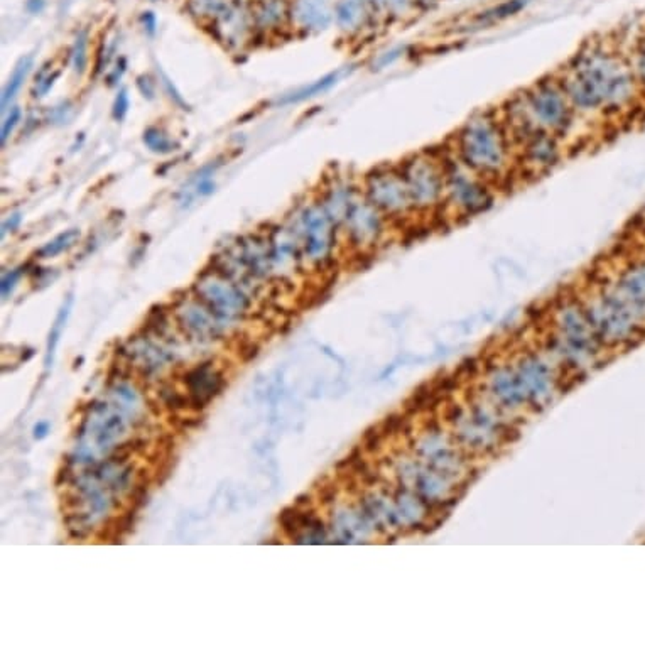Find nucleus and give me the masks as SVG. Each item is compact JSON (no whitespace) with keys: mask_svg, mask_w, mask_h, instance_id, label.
Returning <instances> with one entry per match:
<instances>
[{"mask_svg":"<svg viewBox=\"0 0 645 645\" xmlns=\"http://www.w3.org/2000/svg\"><path fill=\"white\" fill-rule=\"evenodd\" d=\"M118 377H122V365H120L118 357H115L109 365V370H106L105 389H110V387L115 384V380H117Z\"/></svg>","mask_w":645,"mask_h":645,"instance_id":"e433bc0d","label":"nucleus"},{"mask_svg":"<svg viewBox=\"0 0 645 645\" xmlns=\"http://www.w3.org/2000/svg\"><path fill=\"white\" fill-rule=\"evenodd\" d=\"M292 505L299 507V509H311V505H313V497H311L309 493H301V495H297L294 498V504Z\"/></svg>","mask_w":645,"mask_h":645,"instance_id":"a18cd8bd","label":"nucleus"},{"mask_svg":"<svg viewBox=\"0 0 645 645\" xmlns=\"http://www.w3.org/2000/svg\"><path fill=\"white\" fill-rule=\"evenodd\" d=\"M387 218L365 198L363 191L351 199L343 218L340 221V233L345 235L351 248L370 253L382 246L384 238L392 228Z\"/></svg>","mask_w":645,"mask_h":645,"instance_id":"6e6552de","label":"nucleus"},{"mask_svg":"<svg viewBox=\"0 0 645 645\" xmlns=\"http://www.w3.org/2000/svg\"><path fill=\"white\" fill-rule=\"evenodd\" d=\"M438 2L439 0H414V7L416 12H426L438 6Z\"/></svg>","mask_w":645,"mask_h":645,"instance_id":"c03bdc74","label":"nucleus"},{"mask_svg":"<svg viewBox=\"0 0 645 645\" xmlns=\"http://www.w3.org/2000/svg\"><path fill=\"white\" fill-rule=\"evenodd\" d=\"M514 144L532 132H549L568 140L576 131L578 117L558 73L544 77L515 93L498 109Z\"/></svg>","mask_w":645,"mask_h":645,"instance_id":"7ed1b4c3","label":"nucleus"},{"mask_svg":"<svg viewBox=\"0 0 645 645\" xmlns=\"http://www.w3.org/2000/svg\"><path fill=\"white\" fill-rule=\"evenodd\" d=\"M144 402H145V407H148V411L153 414L154 417H161L162 416V409H161V406H159V400L158 399L149 397V395H144Z\"/></svg>","mask_w":645,"mask_h":645,"instance_id":"37998d69","label":"nucleus"},{"mask_svg":"<svg viewBox=\"0 0 645 645\" xmlns=\"http://www.w3.org/2000/svg\"><path fill=\"white\" fill-rule=\"evenodd\" d=\"M153 2H155V0H153Z\"/></svg>","mask_w":645,"mask_h":645,"instance_id":"3c124183","label":"nucleus"},{"mask_svg":"<svg viewBox=\"0 0 645 645\" xmlns=\"http://www.w3.org/2000/svg\"><path fill=\"white\" fill-rule=\"evenodd\" d=\"M26 272V265H21V267H17V269L14 270H11V272H7L6 275H4L2 277V296H4V299H6V297L11 294L12 292V289L16 287V284L17 281H19V279L22 277V274Z\"/></svg>","mask_w":645,"mask_h":645,"instance_id":"2f4dec72","label":"nucleus"},{"mask_svg":"<svg viewBox=\"0 0 645 645\" xmlns=\"http://www.w3.org/2000/svg\"><path fill=\"white\" fill-rule=\"evenodd\" d=\"M33 66H34L33 55H28V56L21 57L19 63L16 65V68H14V71H12L11 78H9L7 84L4 87V92H2V110H6L7 105L16 99V95L19 93V90L22 88V84H24L26 79H28L31 70H33Z\"/></svg>","mask_w":645,"mask_h":645,"instance_id":"dca6fc26","label":"nucleus"},{"mask_svg":"<svg viewBox=\"0 0 645 645\" xmlns=\"http://www.w3.org/2000/svg\"><path fill=\"white\" fill-rule=\"evenodd\" d=\"M71 65L77 75H83L88 65V33L79 31L71 48Z\"/></svg>","mask_w":645,"mask_h":645,"instance_id":"5701e85b","label":"nucleus"},{"mask_svg":"<svg viewBox=\"0 0 645 645\" xmlns=\"http://www.w3.org/2000/svg\"><path fill=\"white\" fill-rule=\"evenodd\" d=\"M204 424V416H193V417H181L180 429L177 433H184V431L197 429L199 426Z\"/></svg>","mask_w":645,"mask_h":645,"instance_id":"ea45409f","label":"nucleus"},{"mask_svg":"<svg viewBox=\"0 0 645 645\" xmlns=\"http://www.w3.org/2000/svg\"><path fill=\"white\" fill-rule=\"evenodd\" d=\"M448 149L498 189L519 171L514 139L498 109L482 110L466 118L449 139Z\"/></svg>","mask_w":645,"mask_h":645,"instance_id":"f03ea898","label":"nucleus"},{"mask_svg":"<svg viewBox=\"0 0 645 645\" xmlns=\"http://www.w3.org/2000/svg\"><path fill=\"white\" fill-rule=\"evenodd\" d=\"M132 455H136V453H133L131 441L127 439L126 443L118 444V446L114 448V451L110 453V456H109V461H110V463H115V465H123V463H127V460Z\"/></svg>","mask_w":645,"mask_h":645,"instance_id":"7c9ffc66","label":"nucleus"},{"mask_svg":"<svg viewBox=\"0 0 645 645\" xmlns=\"http://www.w3.org/2000/svg\"><path fill=\"white\" fill-rule=\"evenodd\" d=\"M377 16L387 19L402 21L416 12L414 0H365Z\"/></svg>","mask_w":645,"mask_h":645,"instance_id":"6ab92c4d","label":"nucleus"},{"mask_svg":"<svg viewBox=\"0 0 645 645\" xmlns=\"http://www.w3.org/2000/svg\"><path fill=\"white\" fill-rule=\"evenodd\" d=\"M68 529V537L73 541H87L88 537L93 534V526H87V522L79 524V526H71Z\"/></svg>","mask_w":645,"mask_h":645,"instance_id":"c9c22d12","label":"nucleus"},{"mask_svg":"<svg viewBox=\"0 0 645 645\" xmlns=\"http://www.w3.org/2000/svg\"><path fill=\"white\" fill-rule=\"evenodd\" d=\"M21 221H22V213H12L11 216L7 218V220H4V224H2V232H0V235H2V238H6V235L9 232H16L17 228H19V225H21Z\"/></svg>","mask_w":645,"mask_h":645,"instance_id":"58836bf2","label":"nucleus"},{"mask_svg":"<svg viewBox=\"0 0 645 645\" xmlns=\"http://www.w3.org/2000/svg\"><path fill=\"white\" fill-rule=\"evenodd\" d=\"M126 71H127V60L126 57H118V61L115 63L114 71L109 75V77H106V83H109V87H115V84L122 79Z\"/></svg>","mask_w":645,"mask_h":645,"instance_id":"4c0bfd02","label":"nucleus"},{"mask_svg":"<svg viewBox=\"0 0 645 645\" xmlns=\"http://www.w3.org/2000/svg\"><path fill=\"white\" fill-rule=\"evenodd\" d=\"M142 142L155 154H171L180 149V144L161 127H148L142 133Z\"/></svg>","mask_w":645,"mask_h":645,"instance_id":"aec40b11","label":"nucleus"},{"mask_svg":"<svg viewBox=\"0 0 645 645\" xmlns=\"http://www.w3.org/2000/svg\"><path fill=\"white\" fill-rule=\"evenodd\" d=\"M287 16L286 0H260L259 9L255 12V22L262 29L275 28L282 24Z\"/></svg>","mask_w":645,"mask_h":645,"instance_id":"a211bd4d","label":"nucleus"},{"mask_svg":"<svg viewBox=\"0 0 645 645\" xmlns=\"http://www.w3.org/2000/svg\"><path fill=\"white\" fill-rule=\"evenodd\" d=\"M404 55H406V48H394V50L380 55V57L377 60V63H373V66H377L375 70H384L387 66L394 65L395 61H399L400 57H404Z\"/></svg>","mask_w":645,"mask_h":645,"instance_id":"473e14b6","label":"nucleus"},{"mask_svg":"<svg viewBox=\"0 0 645 645\" xmlns=\"http://www.w3.org/2000/svg\"><path fill=\"white\" fill-rule=\"evenodd\" d=\"M237 6L235 0H189L188 11L198 19L210 21L215 24Z\"/></svg>","mask_w":645,"mask_h":645,"instance_id":"2eb2a0df","label":"nucleus"},{"mask_svg":"<svg viewBox=\"0 0 645 645\" xmlns=\"http://www.w3.org/2000/svg\"><path fill=\"white\" fill-rule=\"evenodd\" d=\"M73 456L63 455V465L56 471L55 487H63V485H68L73 480Z\"/></svg>","mask_w":645,"mask_h":645,"instance_id":"c85d7f7f","label":"nucleus"},{"mask_svg":"<svg viewBox=\"0 0 645 645\" xmlns=\"http://www.w3.org/2000/svg\"><path fill=\"white\" fill-rule=\"evenodd\" d=\"M48 433H50V424H48V422H39V424L34 426V438L35 439L46 438Z\"/></svg>","mask_w":645,"mask_h":645,"instance_id":"de8ad7c7","label":"nucleus"},{"mask_svg":"<svg viewBox=\"0 0 645 645\" xmlns=\"http://www.w3.org/2000/svg\"><path fill=\"white\" fill-rule=\"evenodd\" d=\"M603 284L645 326V248L625 257Z\"/></svg>","mask_w":645,"mask_h":645,"instance_id":"1a4fd4ad","label":"nucleus"},{"mask_svg":"<svg viewBox=\"0 0 645 645\" xmlns=\"http://www.w3.org/2000/svg\"><path fill=\"white\" fill-rule=\"evenodd\" d=\"M399 169L406 181L417 220L444 218V164L441 149H426L404 158Z\"/></svg>","mask_w":645,"mask_h":645,"instance_id":"39448f33","label":"nucleus"},{"mask_svg":"<svg viewBox=\"0 0 645 645\" xmlns=\"http://www.w3.org/2000/svg\"><path fill=\"white\" fill-rule=\"evenodd\" d=\"M375 12L365 0H336L333 6V19L346 34H358L367 28Z\"/></svg>","mask_w":645,"mask_h":645,"instance_id":"9b49d317","label":"nucleus"},{"mask_svg":"<svg viewBox=\"0 0 645 645\" xmlns=\"http://www.w3.org/2000/svg\"><path fill=\"white\" fill-rule=\"evenodd\" d=\"M83 362H84V358H83V357H79V358H77V360H75V365H73V370H77V368H79V367H82V363H83Z\"/></svg>","mask_w":645,"mask_h":645,"instance_id":"8fccbe9b","label":"nucleus"},{"mask_svg":"<svg viewBox=\"0 0 645 645\" xmlns=\"http://www.w3.org/2000/svg\"><path fill=\"white\" fill-rule=\"evenodd\" d=\"M159 395H161L164 407H166L169 412H180L184 411V409H189V395L186 397V395L180 394L171 384H164Z\"/></svg>","mask_w":645,"mask_h":645,"instance_id":"b1692460","label":"nucleus"},{"mask_svg":"<svg viewBox=\"0 0 645 645\" xmlns=\"http://www.w3.org/2000/svg\"><path fill=\"white\" fill-rule=\"evenodd\" d=\"M33 357H34V350L33 348L26 350V353L21 355V362H28V360H31Z\"/></svg>","mask_w":645,"mask_h":645,"instance_id":"09e8293b","label":"nucleus"},{"mask_svg":"<svg viewBox=\"0 0 645 645\" xmlns=\"http://www.w3.org/2000/svg\"><path fill=\"white\" fill-rule=\"evenodd\" d=\"M128 109H131V100H128V93L126 88L118 90L117 97H115L114 105H112V117L117 120V122H122L123 118L127 117Z\"/></svg>","mask_w":645,"mask_h":645,"instance_id":"a878e982","label":"nucleus"},{"mask_svg":"<svg viewBox=\"0 0 645 645\" xmlns=\"http://www.w3.org/2000/svg\"><path fill=\"white\" fill-rule=\"evenodd\" d=\"M140 22H142V26H144L145 33H148L149 35H154L155 28H158V19H155V16L153 14V12L150 11L144 12V14L140 16Z\"/></svg>","mask_w":645,"mask_h":645,"instance_id":"79ce46f5","label":"nucleus"},{"mask_svg":"<svg viewBox=\"0 0 645 645\" xmlns=\"http://www.w3.org/2000/svg\"><path fill=\"white\" fill-rule=\"evenodd\" d=\"M581 122L629 114L642 88L629 57L608 41H591L558 73Z\"/></svg>","mask_w":645,"mask_h":645,"instance_id":"f257e3e1","label":"nucleus"},{"mask_svg":"<svg viewBox=\"0 0 645 645\" xmlns=\"http://www.w3.org/2000/svg\"><path fill=\"white\" fill-rule=\"evenodd\" d=\"M362 191L394 226L417 220L399 164H385L368 171L363 177Z\"/></svg>","mask_w":645,"mask_h":645,"instance_id":"423d86ee","label":"nucleus"},{"mask_svg":"<svg viewBox=\"0 0 645 645\" xmlns=\"http://www.w3.org/2000/svg\"><path fill=\"white\" fill-rule=\"evenodd\" d=\"M79 238H82L79 228L65 230V232L57 233L55 238H51L48 243H44V246L35 252V257H38V259H53V257H57L60 253L68 252L71 247L77 246Z\"/></svg>","mask_w":645,"mask_h":645,"instance_id":"f3484780","label":"nucleus"},{"mask_svg":"<svg viewBox=\"0 0 645 645\" xmlns=\"http://www.w3.org/2000/svg\"><path fill=\"white\" fill-rule=\"evenodd\" d=\"M71 304H73V297H71V294H68V297H66V301L63 302V306H61V309L57 311V316H56L55 323H53V326H51L50 338H48L46 367H50L51 362H53V355H55L56 345H57V341H60L61 331H63L65 324H66V321H68V316H70V311H71Z\"/></svg>","mask_w":645,"mask_h":645,"instance_id":"412c9836","label":"nucleus"},{"mask_svg":"<svg viewBox=\"0 0 645 645\" xmlns=\"http://www.w3.org/2000/svg\"><path fill=\"white\" fill-rule=\"evenodd\" d=\"M136 84H137V88H139L140 95L144 97V99L154 100V95H155V84H154L153 78H150L149 75H140V77L137 78Z\"/></svg>","mask_w":645,"mask_h":645,"instance_id":"72a5a7b5","label":"nucleus"},{"mask_svg":"<svg viewBox=\"0 0 645 645\" xmlns=\"http://www.w3.org/2000/svg\"><path fill=\"white\" fill-rule=\"evenodd\" d=\"M60 71H48L46 66L39 71V75H35V84L33 88L34 99H43L48 95V92L51 90L53 84L56 83V79L60 78Z\"/></svg>","mask_w":645,"mask_h":645,"instance_id":"393cba45","label":"nucleus"},{"mask_svg":"<svg viewBox=\"0 0 645 645\" xmlns=\"http://www.w3.org/2000/svg\"><path fill=\"white\" fill-rule=\"evenodd\" d=\"M292 19L306 31H323L331 24L333 7L330 0H296Z\"/></svg>","mask_w":645,"mask_h":645,"instance_id":"f8f14e48","label":"nucleus"},{"mask_svg":"<svg viewBox=\"0 0 645 645\" xmlns=\"http://www.w3.org/2000/svg\"><path fill=\"white\" fill-rule=\"evenodd\" d=\"M44 6H46L44 0H28V2H26V9H28V12H31V14H41L44 11Z\"/></svg>","mask_w":645,"mask_h":645,"instance_id":"49530a36","label":"nucleus"},{"mask_svg":"<svg viewBox=\"0 0 645 645\" xmlns=\"http://www.w3.org/2000/svg\"><path fill=\"white\" fill-rule=\"evenodd\" d=\"M340 77H341V71H333V73H328L326 77L316 79V82L306 84V87L297 88L296 92L289 93V95L282 97V99H279L277 105L301 104V101L314 99V97L321 95V93L330 90L331 87H335V84L338 83V79H340Z\"/></svg>","mask_w":645,"mask_h":645,"instance_id":"4468645a","label":"nucleus"},{"mask_svg":"<svg viewBox=\"0 0 645 645\" xmlns=\"http://www.w3.org/2000/svg\"><path fill=\"white\" fill-rule=\"evenodd\" d=\"M83 505H84L83 497L77 495V493L66 492V493H63V495H61V509H65L66 512H71V510L82 509Z\"/></svg>","mask_w":645,"mask_h":645,"instance_id":"f704fd0d","label":"nucleus"},{"mask_svg":"<svg viewBox=\"0 0 645 645\" xmlns=\"http://www.w3.org/2000/svg\"><path fill=\"white\" fill-rule=\"evenodd\" d=\"M517 167L526 176H544L563 162L566 140L549 132H532L515 142Z\"/></svg>","mask_w":645,"mask_h":645,"instance_id":"9d476101","label":"nucleus"},{"mask_svg":"<svg viewBox=\"0 0 645 645\" xmlns=\"http://www.w3.org/2000/svg\"><path fill=\"white\" fill-rule=\"evenodd\" d=\"M627 57H629L632 71H634L640 88H642V92H645V28L635 38L634 46L630 48V53L627 55Z\"/></svg>","mask_w":645,"mask_h":645,"instance_id":"4be33fe9","label":"nucleus"},{"mask_svg":"<svg viewBox=\"0 0 645 645\" xmlns=\"http://www.w3.org/2000/svg\"><path fill=\"white\" fill-rule=\"evenodd\" d=\"M294 230L299 237L302 255L308 257L316 269H326L333 264L340 228L319 199L302 208Z\"/></svg>","mask_w":645,"mask_h":645,"instance_id":"0eeeda50","label":"nucleus"},{"mask_svg":"<svg viewBox=\"0 0 645 645\" xmlns=\"http://www.w3.org/2000/svg\"><path fill=\"white\" fill-rule=\"evenodd\" d=\"M336 495H338V487L335 483L324 485V487H321V490H319V502H321L323 505H328V504H331V502H335Z\"/></svg>","mask_w":645,"mask_h":645,"instance_id":"a19ab883","label":"nucleus"},{"mask_svg":"<svg viewBox=\"0 0 645 645\" xmlns=\"http://www.w3.org/2000/svg\"><path fill=\"white\" fill-rule=\"evenodd\" d=\"M531 0H502V2L495 4V6L487 7L485 11H480L471 17L470 29H487L492 26L500 24L502 21L510 19V17L517 16L520 11L527 7V4Z\"/></svg>","mask_w":645,"mask_h":645,"instance_id":"ddd939ff","label":"nucleus"},{"mask_svg":"<svg viewBox=\"0 0 645 645\" xmlns=\"http://www.w3.org/2000/svg\"><path fill=\"white\" fill-rule=\"evenodd\" d=\"M159 77H161V83H162L164 90H166V93L169 95V99L175 101L177 106H181L182 110H189V105L186 104L184 99H182V95H181L180 92H177V88L175 87V83H172L171 79H169L167 75L164 73V71L159 70Z\"/></svg>","mask_w":645,"mask_h":645,"instance_id":"c756f323","label":"nucleus"},{"mask_svg":"<svg viewBox=\"0 0 645 645\" xmlns=\"http://www.w3.org/2000/svg\"><path fill=\"white\" fill-rule=\"evenodd\" d=\"M21 118H22L21 109H19V106H14V109H12L11 112H9L7 118L2 122V132H0V136H2V137H0V140H2V145L7 144L9 137L12 136V132H14V128L17 127V123L21 122Z\"/></svg>","mask_w":645,"mask_h":645,"instance_id":"bb28decb","label":"nucleus"},{"mask_svg":"<svg viewBox=\"0 0 645 645\" xmlns=\"http://www.w3.org/2000/svg\"><path fill=\"white\" fill-rule=\"evenodd\" d=\"M259 351H260L259 343H253V341H248V340H246V338H240L238 340L237 353H238V358L242 363L253 362V360L259 357Z\"/></svg>","mask_w":645,"mask_h":645,"instance_id":"cd10ccee","label":"nucleus"},{"mask_svg":"<svg viewBox=\"0 0 645 645\" xmlns=\"http://www.w3.org/2000/svg\"><path fill=\"white\" fill-rule=\"evenodd\" d=\"M441 150L444 164V218L465 221L492 210L497 203V186L466 167L448 149V145Z\"/></svg>","mask_w":645,"mask_h":645,"instance_id":"20e7f679","label":"nucleus"}]
</instances>
